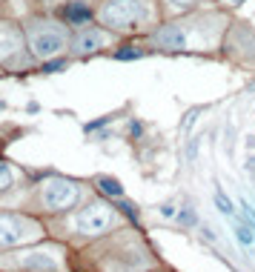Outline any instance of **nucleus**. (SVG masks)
<instances>
[{
    "instance_id": "obj_1",
    "label": "nucleus",
    "mask_w": 255,
    "mask_h": 272,
    "mask_svg": "<svg viewBox=\"0 0 255 272\" xmlns=\"http://www.w3.org/2000/svg\"><path fill=\"white\" fill-rule=\"evenodd\" d=\"M80 198V186L66 178H49L40 184V206L46 212H66Z\"/></svg>"
},
{
    "instance_id": "obj_2",
    "label": "nucleus",
    "mask_w": 255,
    "mask_h": 272,
    "mask_svg": "<svg viewBox=\"0 0 255 272\" xmlns=\"http://www.w3.org/2000/svg\"><path fill=\"white\" fill-rule=\"evenodd\" d=\"M43 235L40 224L26 215H9L0 212V246H15V244H29Z\"/></svg>"
},
{
    "instance_id": "obj_3",
    "label": "nucleus",
    "mask_w": 255,
    "mask_h": 272,
    "mask_svg": "<svg viewBox=\"0 0 255 272\" xmlns=\"http://www.w3.org/2000/svg\"><path fill=\"white\" fill-rule=\"evenodd\" d=\"M29 40H32L35 55H40V58H52L61 49H66V32L49 20H32L29 23Z\"/></svg>"
},
{
    "instance_id": "obj_4",
    "label": "nucleus",
    "mask_w": 255,
    "mask_h": 272,
    "mask_svg": "<svg viewBox=\"0 0 255 272\" xmlns=\"http://www.w3.org/2000/svg\"><path fill=\"white\" fill-rule=\"evenodd\" d=\"M75 229H78L80 235H104L106 229H112L115 224H118V215H115L112 206H106V203L95 201L89 203V206H83V209L75 215Z\"/></svg>"
},
{
    "instance_id": "obj_5",
    "label": "nucleus",
    "mask_w": 255,
    "mask_h": 272,
    "mask_svg": "<svg viewBox=\"0 0 255 272\" xmlns=\"http://www.w3.org/2000/svg\"><path fill=\"white\" fill-rule=\"evenodd\" d=\"M12 272H61V261L55 249H40V252H18L15 261H3Z\"/></svg>"
},
{
    "instance_id": "obj_6",
    "label": "nucleus",
    "mask_w": 255,
    "mask_h": 272,
    "mask_svg": "<svg viewBox=\"0 0 255 272\" xmlns=\"http://www.w3.org/2000/svg\"><path fill=\"white\" fill-rule=\"evenodd\" d=\"M143 18V6L138 0H109L104 9V23L115 29H135Z\"/></svg>"
},
{
    "instance_id": "obj_7",
    "label": "nucleus",
    "mask_w": 255,
    "mask_h": 272,
    "mask_svg": "<svg viewBox=\"0 0 255 272\" xmlns=\"http://www.w3.org/2000/svg\"><path fill=\"white\" fill-rule=\"evenodd\" d=\"M100 43H104V37L97 35L95 29H83V32L75 37L72 49H75L78 55H89V52H95V49H100Z\"/></svg>"
},
{
    "instance_id": "obj_8",
    "label": "nucleus",
    "mask_w": 255,
    "mask_h": 272,
    "mask_svg": "<svg viewBox=\"0 0 255 272\" xmlns=\"http://www.w3.org/2000/svg\"><path fill=\"white\" fill-rule=\"evenodd\" d=\"M92 18V12H89V6H83V3H69L66 6V20L69 23H83V20Z\"/></svg>"
},
{
    "instance_id": "obj_9",
    "label": "nucleus",
    "mask_w": 255,
    "mask_h": 272,
    "mask_svg": "<svg viewBox=\"0 0 255 272\" xmlns=\"http://www.w3.org/2000/svg\"><path fill=\"white\" fill-rule=\"evenodd\" d=\"M12 184H15V169H12L6 160H0V192L12 189Z\"/></svg>"
},
{
    "instance_id": "obj_10",
    "label": "nucleus",
    "mask_w": 255,
    "mask_h": 272,
    "mask_svg": "<svg viewBox=\"0 0 255 272\" xmlns=\"http://www.w3.org/2000/svg\"><path fill=\"white\" fill-rule=\"evenodd\" d=\"M97 184H100V189H104L106 195H123L121 184H118L115 178H97Z\"/></svg>"
},
{
    "instance_id": "obj_11",
    "label": "nucleus",
    "mask_w": 255,
    "mask_h": 272,
    "mask_svg": "<svg viewBox=\"0 0 255 272\" xmlns=\"http://www.w3.org/2000/svg\"><path fill=\"white\" fill-rule=\"evenodd\" d=\"M235 232H238V241H241V244H244V246H252V244H255V235H252V232H249V229L238 227Z\"/></svg>"
},
{
    "instance_id": "obj_12",
    "label": "nucleus",
    "mask_w": 255,
    "mask_h": 272,
    "mask_svg": "<svg viewBox=\"0 0 255 272\" xmlns=\"http://www.w3.org/2000/svg\"><path fill=\"white\" fill-rule=\"evenodd\" d=\"M215 203H218V209L224 212V215H232V203H229L221 192H215Z\"/></svg>"
},
{
    "instance_id": "obj_13",
    "label": "nucleus",
    "mask_w": 255,
    "mask_h": 272,
    "mask_svg": "<svg viewBox=\"0 0 255 272\" xmlns=\"http://www.w3.org/2000/svg\"><path fill=\"white\" fill-rule=\"evenodd\" d=\"M141 49H132V46H126V49H121V52H118V58H121V61H126V58H141Z\"/></svg>"
},
{
    "instance_id": "obj_14",
    "label": "nucleus",
    "mask_w": 255,
    "mask_h": 272,
    "mask_svg": "<svg viewBox=\"0 0 255 272\" xmlns=\"http://www.w3.org/2000/svg\"><path fill=\"white\" fill-rule=\"evenodd\" d=\"M181 221H184V224H195V215L192 212H181Z\"/></svg>"
},
{
    "instance_id": "obj_15",
    "label": "nucleus",
    "mask_w": 255,
    "mask_h": 272,
    "mask_svg": "<svg viewBox=\"0 0 255 272\" xmlns=\"http://www.w3.org/2000/svg\"><path fill=\"white\" fill-rule=\"evenodd\" d=\"M195 152H198V138L189 143V160H195Z\"/></svg>"
},
{
    "instance_id": "obj_16",
    "label": "nucleus",
    "mask_w": 255,
    "mask_h": 272,
    "mask_svg": "<svg viewBox=\"0 0 255 272\" xmlns=\"http://www.w3.org/2000/svg\"><path fill=\"white\" fill-rule=\"evenodd\" d=\"M172 212H175L172 206H161V215H164V218H172Z\"/></svg>"
},
{
    "instance_id": "obj_17",
    "label": "nucleus",
    "mask_w": 255,
    "mask_h": 272,
    "mask_svg": "<svg viewBox=\"0 0 255 272\" xmlns=\"http://www.w3.org/2000/svg\"><path fill=\"white\" fill-rule=\"evenodd\" d=\"M172 3H178V6H189L192 0H172Z\"/></svg>"
},
{
    "instance_id": "obj_18",
    "label": "nucleus",
    "mask_w": 255,
    "mask_h": 272,
    "mask_svg": "<svg viewBox=\"0 0 255 272\" xmlns=\"http://www.w3.org/2000/svg\"><path fill=\"white\" fill-rule=\"evenodd\" d=\"M224 3H229V6H238V3H241V0H224Z\"/></svg>"
}]
</instances>
